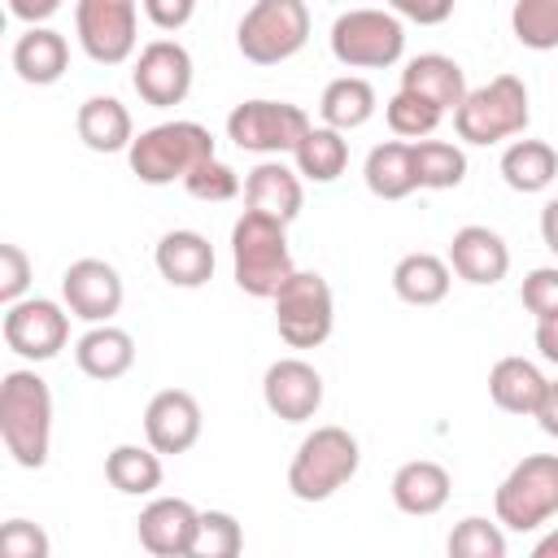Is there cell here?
<instances>
[{
  "instance_id": "4fadbf2b",
  "label": "cell",
  "mask_w": 558,
  "mask_h": 558,
  "mask_svg": "<svg viewBox=\"0 0 558 558\" xmlns=\"http://www.w3.org/2000/svg\"><path fill=\"white\" fill-rule=\"evenodd\" d=\"M192 52L179 39H153L140 48L135 70H131V87L140 92L144 105L153 109H170L183 105L192 92Z\"/></svg>"
},
{
  "instance_id": "7dc6e473",
  "label": "cell",
  "mask_w": 558,
  "mask_h": 558,
  "mask_svg": "<svg viewBox=\"0 0 558 558\" xmlns=\"http://www.w3.org/2000/svg\"><path fill=\"white\" fill-rule=\"evenodd\" d=\"M541 240H545V248L558 257V196L541 209Z\"/></svg>"
},
{
  "instance_id": "603a6c76",
  "label": "cell",
  "mask_w": 558,
  "mask_h": 558,
  "mask_svg": "<svg viewBox=\"0 0 558 558\" xmlns=\"http://www.w3.org/2000/svg\"><path fill=\"white\" fill-rule=\"evenodd\" d=\"M74 362L87 379H100V384L122 379L135 366V340L113 323H92L74 344Z\"/></svg>"
},
{
  "instance_id": "d4e9b609",
  "label": "cell",
  "mask_w": 558,
  "mask_h": 558,
  "mask_svg": "<svg viewBox=\"0 0 558 558\" xmlns=\"http://www.w3.org/2000/svg\"><path fill=\"white\" fill-rule=\"evenodd\" d=\"M545 375L536 362L527 357H497L493 371H488V397L497 410L506 414H519V418H532L541 397H545Z\"/></svg>"
},
{
  "instance_id": "60d3db41",
  "label": "cell",
  "mask_w": 558,
  "mask_h": 558,
  "mask_svg": "<svg viewBox=\"0 0 558 558\" xmlns=\"http://www.w3.org/2000/svg\"><path fill=\"white\" fill-rule=\"evenodd\" d=\"M31 275H35V266H31L26 248L22 244H0V301L4 305H13V301L26 296Z\"/></svg>"
},
{
  "instance_id": "cb8c5ba5",
  "label": "cell",
  "mask_w": 558,
  "mask_h": 558,
  "mask_svg": "<svg viewBox=\"0 0 558 558\" xmlns=\"http://www.w3.org/2000/svg\"><path fill=\"white\" fill-rule=\"evenodd\" d=\"M74 131L92 153H126L135 140L131 109L118 96H87L74 113Z\"/></svg>"
},
{
  "instance_id": "277c9868",
  "label": "cell",
  "mask_w": 558,
  "mask_h": 558,
  "mask_svg": "<svg viewBox=\"0 0 558 558\" xmlns=\"http://www.w3.org/2000/svg\"><path fill=\"white\" fill-rule=\"evenodd\" d=\"M205 157H218L214 153V135L192 122V118H174V122H157L148 131H140L126 148V161H131V174L148 187H166V183H183Z\"/></svg>"
},
{
  "instance_id": "83f0119b",
  "label": "cell",
  "mask_w": 558,
  "mask_h": 558,
  "mask_svg": "<svg viewBox=\"0 0 558 558\" xmlns=\"http://www.w3.org/2000/svg\"><path fill=\"white\" fill-rule=\"evenodd\" d=\"M449 283H453L449 257L436 253H405L392 266V292L405 305H440L449 296Z\"/></svg>"
},
{
  "instance_id": "2e32d148",
  "label": "cell",
  "mask_w": 558,
  "mask_h": 558,
  "mask_svg": "<svg viewBox=\"0 0 558 558\" xmlns=\"http://www.w3.org/2000/svg\"><path fill=\"white\" fill-rule=\"evenodd\" d=\"M196 532H201V510L187 497H153L135 519L140 545L157 558H187L196 549Z\"/></svg>"
},
{
  "instance_id": "8d00e7d4",
  "label": "cell",
  "mask_w": 558,
  "mask_h": 558,
  "mask_svg": "<svg viewBox=\"0 0 558 558\" xmlns=\"http://www.w3.org/2000/svg\"><path fill=\"white\" fill-rule=\"evenodd\" d=\"M244 549V527L227 510H201V532L192 558H235Z\"/></svg>"
},
{
  "instance_id": "6da1fadb",
  "label": "cell",
  "mask_w": 558,
  "mask_h": 558,
  "mask_svg": "<svg viewBox=\"0 0 558 558\" xmlns=\"http://www.w3.org/2000/svg\"><path fill=\"white\" fill-rule=\"evenodd\" d=\"M0 440L9 458L39 471L52 449V388L35 371L17 366L0 379Z\"/></svg>"
},
{
  "instance_id": "8fae6325",
  "label": "cell",
  "mask_w": 558,
  "mask_h": 558,
  "mask_svg": "<svg viewBox=\"0 0 558 558\" xmlns=\"http://www.w3.org/2000/svg\"><path fill=\"white\" fill-rule=\"evenodd\" d=\"M74 35L96 65H122L140 44V0H78Z\"/></svg>"
},
{
  "instance_id": "d590c367",
  "label": "cell",
  "mask_w": 558,
  "mask_h": 558,
  "mask_svg": "<svg viewBox=\"0 0 558 558\" xmlns=\"http://www.w3.org/2000/svg\"><path fill=\"white\" fill-rule=\"evenodd\" d=\"M449 554H453V558H506V532H501L497 519L466 514V519L449 532Z\"/></svg>"
},
{
  "instance_id": "5b68a950",
  "label": "cell",
  "mask_w": 558,
  "mask_h": 558,
  "mask_svg": "<svg viewBox=\"0 0 558 558\" xmlns=\"http://www.w3.org/2000/svg\"><path fill=\"white\" fill-rule=\"evenodd\" d=\"M532 122V105H527V83L519 74H497L480 87L466 92V100L453 109V131L462 144L488 148L501 140L523 135Z\"/></svg>"
},
{
  "instance_id": "4316f807",
  "label": "cell",
  "mask_w": 558,
  "mask_h": 558,
  "mask_svg": "<svg viewBox=\"0 0 558 558\" xmlns=\"http://www.w3.org/2000/svg\"><path fill=\"white\" fill-rule=\"evenodd\" d=\"M362 179L371 187V196L379 201H405L410 192H418V170H414V144L410 140H384L366 153Z\"/></svg>"
},
{
  "instance_id": "f6af8a7d",
  "label": "cell",
  "mask_w": 558,
  "mask_h": 558,
  "mask_svg": "<svg viewBox=\"0 0 558 558\" xmlns=\"http://www.w3.org/2000/svg\"><path fill=\"white\" fill-rule=\"evenodd\" d=\"M536 423H541V432L545 436H554L558 440V379H549L545 384V397H541V405H536V414H532Z\"/></svg>"
},
{
  "instance_id": "d6a6232c",
  "label": "cell",
  "mask_w": 558,
  "mask_h": 558,
  "mask_svg": "<svg viewBox=\"0 0 558 558\" xmlns=\"http://www.w3.org/2000/svg\"><path fill=\"white\" fill-rule=\"evenodd\" d=\"M414 144V170L418 187L427 192H449L466 179V153L449 140H410Z\"/></svg>"
},
{
  "instance_id": "8992f818",
  "label": "cell",
  "mask_w": 558,
  "mask_h": 558,
  "mask_svg": "<svg viewBox=\"0 0 558 558\" xmlns=\"http://www.w3.org/2000/svg\"><path fill=\"white\" fill-rule=\"evenodd\" d=\"M497 523L510 532H536L558 514V453H527L493 493Z\"/></svg>"
},
{
  "instance_id": "f1b7e54d",
  "label": "cell",
  "mask_w": 558,
  "mask_h": 558,
  "mask_svg": "<svg viewBox=\"0 0 558 558\" xmlns=\"http://www.w3.org/2000/svg\"><path fill=\"white\" fill-rule=\"evenodd\" d=\"M375 109H379V96H375V87H371L362 74H340V78H331V83L323 87V96H318V118H323L327 126H336V131H357V126H366V122L375 118Z\"/></svg>"
},
{
  "instance_id": "5bb4252c",
  "label": "cell",
  "mask_w": 558,
  "mask_h": 558,
  "mask_svg": "<svg viewBox=\"0 0 558 558\" xmlns=\"http://www.w3.org/2000/svg\"><path fill=\"white\" fill-rule=\"evenodd\" d=\"M122 296H126L122 275L100 257H78L61 275V301L83 323H109L122 310Z\"/></svg>"
},
{
  "instance_id": "3957f363",
  "label": "cell",
  "mask_w": 558,
  "mask_h": 558,
  "mask_svg": "<svg viewBox=\"0 0 558 558\" xmlns=\"http://www.w3.org/2000/svg\"><path fill=\"white\" fill-rule=\"evenodd\" d=\"M357 466H362L357 436L349 427L323 423V427H314L296 445V453L288 462V493L296 501H310V506L314 501H327V497H336L357 475Z\"/></svg>"
},
{
  "instance_id": "7c38bea8",
  "label": "cell",
  "mask_w": 558,
  "mask_h": 558,
  "mask_svg": "<svg viewBox=\"0 0 558 558\" xmlns=\"http://www.w3.org/2000/svg\"><path fill=\"white\" fill-rule=\"evenodd\" d=\"M70 310H61L57 301L48 296H22L13 305H4V318H0V336L4 344L26 357V362H48L65 349L70 340Z\"/></svg>"
},
{
  "instance_id": "30bf717a",
  "label": "cell",
  "mask_w": 558,
  "mask_h": 558,
  "mask_svg": "<svg viewBox=\"0 0 558 558\" xmlns=\"http://www.w3.org/2000/svg\"><path fill=\"white\" fill-rule=\"evenodd\" d=\"M310 113L292 100H240L227 113V140L244 153H262V157H283L301 144V135L310 131Z\"/></svg>"
},
{
  "instance_id": "7bdbcfd3",
  "label": "cell",
  "mask_w": 558,
  "mask_h": 558,
  "mask_svg": "<svg viewBox=\"0 0 558 558\" xmlns=\"http://www.w3.org/2000/svg\"><path fill=\"white\" fill-rule=\"evenodd\" d=\"M453 4L458 0H388V9L405 22H418V26H440L453 17Z\"/></svg>"
},
{
  "instance_id": "74e56055",
  "label": "cell",
  "mask_w": 558,
  "mask_h": 558,
  "mask_svg": "<svg viewBox=\"0 0 558 558\" xmlns=\"http://www.w3.org/2000/svg\"><path fill=\"white\" fill-rule=\"evenodd\" d=\"M183 192H187V196H196V201L222 205V201H235V196L244 192V183H240V174H235L227 161L205 157V161L183 179Z\"/></svg>"
},
{
  "instance_id": "e575fe53",
  "label": "cell",
  "mask_w": 558,
  "mask_h": 558,
  "mask_svg": "<svg viewBox=\"0 0 558 558\" xmlns=\"http://www.w3.org/2000/svg\"><path fill=\"white\" fill-rule=\"evenodd\" d=\"M510 31L523 48L554 52L558 48V0H514Z\"/></svg>"
},
{
  "instance_id": "52a82bcc",
  "label": "cell",
  "mask_w": 558,
  "mask_h": 558,
  "mask_svg": "<svg viewBox=\"0 0 558 558\" xmlns=\"http://www.w3.org/2000/svg\"><path fill=\"white\" fill-rule=\"evenodd\" d=\"M275 331L288 349H318L336 327V296L318 270H292L270 296Z\"/></svg>"
},
{
  "instance_id": "836d02e7",
  "label": "cell",
  "mask_w": 558,
  "mask_h": 558,
  "mask_svg": "<svg viewBox=\"0 0 558 558\" xmlns=\"http://www.w3.org/2000/svg\"><path fill=\"white\" fill-rule=\"evenodd\" d=\"M384 118H388V131H392L397 140H427V135L440 126L445 109H436V105L423 100L418 92L397 87V92L388 96V105H384Z\"/></svg>"
},
{
  "instance_id": "f35d334b",
  "label": "cell",
  "mask_w": 558,
  "mask_h": 558,
  "mask_svg": "<svg viewBox=\"0 0 558 558\" xmlns=\"http://www.w3.org/2000/svg\"><path fill=\"white\" fill-rule=\"evenodd\" d=\"M519 301H523V310L536 323H554L558 318V266L527 270L523 275V288H519Z\"/></svg>"
},
{
  "instance_id": "e0dca14e",
  "label": "cell",
  "mask_w": 558,
  "mask_h": 558,
  "mask_svg": "<svg viewBox=\"0 0 558 558\" xmlns=\"http://www.w3.org/2000/svg\"><path fill=\"white\" fill-rule=\"evenodd\" d=\"M201 401L187 388H161L144 405V440L157 453H187L201 440Z\"/></svg>"
},
{
  "instance_id": "ba28073f",
  "label": "cell",
  "mask_w": 558,
  "mask_h": 558,
  "mask_svg": "<svg viewBox=\"0 0 558 558\" xmlns=\"http://www.w3.org/2000/svg\"><path fill=\"white\" fill-rule=\"evenodd\" d=\"M310 39L305 0H253L235 26V48L253 65H279L296 57Z\"/></svg>"
},
{
  "instance_id": "484cf974",
  "label": "cell",
  "mask_w": 558,
  "mask_h": 558,
  "mask_svg": "<svg viewBox=\"0 0 558 558\" xmlns=\"http://www.w3.org/2000/svg\"><path fill=\"white\" fill-rule=\"evenodd\" d=\"M70 65V44L61 31L52 26H31L26 35H17L13 44V70L22 83L31 87H52Z\"/></svg>"
},
{
  "instance_id": "b9f144b4",
  "label": "cell",
  "mask_w": 558,
  "mask_h": 558,
  "mask_svg": "<svg viewBox=\"0 0 558 558\" xmlns=\"http://www.w3.org/2000/svg\"><path fill=\"white\" fill-rule=\"evenodd\" d=\"M140 9L157 31H183L196 13V0H140Z\"/></svg>"
},
{
  "instance_id": "d6986e66",
  "label": "cell",
  "mask_w": 558,
  "mask_h": 558,
  "mask_svg": "<svg viewBox=\"0 0 558 558\" xmlns=\"http://www.w3.org/2000/svg\"><path fill=\"white\" fill-rule=\"evenodd\" d=\"M153 262L170 288H205L214 279V244L187 227L166 231L153 248Z\"/></svg>"
},
{
  "instance_id": "ee69618b",
  "label": "cell",
  "mask_w": 558,
  "mask_h": 558,
  "mask_svg": "<svg viewBox=\"0 0 558 558\" xmlns=\"http://www.w3.org/2000/svg\"><path fill=\"white\" fill-rule=\"evenodd\" d=\"M65 0H9V13L17 17V22H31V26H44L57 9H61Z\"/></svg>"
},
{
  "instance_id": "f546056e",
  "label": "cell",
  "mask_w": 558,
  "mask_h": 558,
  "mask_svg": "<svg viewBox=\"0 0 558 558\" xmlns=\"http://www.w3.org/2000/svg\"><path fill=\"white\" fill-rule=\"evenodd\" d=\"M292 161H296V174L310 179V183H336L349 166V140L344 131L336 126H310L301 135V144L292 148Z\"/></svg>"
},
{
  "instance_id": "ac0fdd59",
  "label": "cell",
  "mask_w": 558,
  "mask_h": 558,
  "mask_svg": "<svg viewBox=\"0 0 558 558\" xmlns=\"http://www.w3.org/2000/svg\"><path fill=\"white\" fill-rule=\"evenodd\" d=\"M449 270L471 288H493L510 270V244L480 222H466L449 240Z\"/></svg>"
},
{
  "instance_id": "7402d4cb",
  "label": "cell",
  "mask_w": 558,
  "mask_h": 558,
  "mask_svg": "<svg viewBox=\"0 0 558 558\" xmlns=\"http://www.w3.org/2000/svg\"><path fill=\"white\" fill-rule=\"evenodd\" d=\"M401 87L405 92H418L423 100H432L445 113H453L466 100V92H471L462 65L453 57H445V52H418V57H410L405 70H401Z\"/></svg>"
},
{
  "instance_id": "9a60e30c",
  "label": "cell",
  "mask_w": 558,
  "mask_h": 558,
  "mask_svg": "<svg viewBox=\"0 0 558 558\" xmlns=\"http://www.w3.org/2000/svg\"><path fill=\"white\" fill-rule=\"evenodd\" d=\"M262 401L283 423H310L323 405V375L305 357H279L262 375Z\"/></svg>"
},
{
  "instance_id": "44dd1931",
  "label": "cell",
  "mask_w": 558,
  "mask_h": 558,
  "mask_svg": "<svg viewBox=\"0 0 558 558\" xmlns=\"http://www.w3.org/2000/svg\"><path fill=\"white\" fill-rule=\"evenodd\" d=\"M388 493H392V506H397L401 514L427 519V514L445 510V501H449V493H453V480H449V471H445L440 462L414 458V462H401V466H397Z\"/></svg>"
},
{
  "instance_id": "ffe728a7",
  "label": "cell",
  "mask_w": 558,
  "mask_h": 558,
  "mask_svg": "<svg viewBox=\"0 0 558 558\" xmlns=\"http://www.w3.org/2000/svg\"><path fill=\"white\" fill-rule=\"evenodd\" d=\"M244 205L266 214V218H279V222H292L305 205V187H301V174L292 166H283L279 157L270 161H257L248 174H244Z\"/></svg>"
},
{
  "instance_id": "1f68e13d",
  "label": "cell",
  "mask_w": 558,
  "mask_h": 558,
  "mask_svg": "<svg viewBox=\"0 0 558 558\" xmlns=\"http://www.w3.org/2000/svg\"><path fill=\"white\" fill-rule=\"evenodd\" d=\"M161 453L153 445H113L105 458V480L122 497H148L161 488Z\"/></svg>"
},
{
  "instance_id": "4dcf8cb0",
  "label": "cell",
  "mask_w": 558,
  "mask_h": 558,
  "mask_svg": "<svg viewBox=\"0 0 558 558\" xmlns=\"http://www.w3.org/2000/svg\"><path fill=\"white\" fill-rule=\"evenodd\" d=\"M501 179L510 192H545L554 179H558V153L545 144V140H514L506 153H501Z\"/></svg>"
},
{
  "instance_id": "9c48e42d",
  "label": "cell",
  "mask_w": 558,
  "mask_h": 558,
  "mask_svg": "<svg viewBox=\"0 0 558 558\" xmlns=\"http://www.w3.org/2000/svg\"><path fill=\"white\" fill-rule=\"evenodd\" d=\"M331 57L349 70H388L405 52V26L392 9H349L331 22Z\"/></svg>"
},
{
  "instance_id": "ab89813d",
  "label": "cell",
  "mask_w": 558,
  "mask_h": 558,
  "mask_svg": "<svg viewBox=\"0 0 558 558\" xmlns=\"http://www.w3.org/2000/svg\"><path fill=\"white\" fill-rule=\"evenodd\" d=\"M48 532L31 519H9L0 527V554L4 558H48Z\"/></svg>"
},
{
  "instance_id": "7a4b0ae2",
  "label": "cell",
  "mask_w": 558,
  "mask_h": 558,
  "mask_svg": "<svg viewBox=\"0 0 558 558\" xmlns=\"http://www.w3.org/2000/svg\"><path fill=\"white\" fill-rule=\"evenodd\" d=\"M292 253H288V222L279 218H266L257 209H244L231 227V275H235V288L257 296V301H270L283 279L292 275Z\"/></svg>"
},
{
  "instance_id": "c3c4849f",
  "label": "cell",
  "mask_w": 558,
  "mask_h": 558,
  "mask_svg": "<svg viewBox=\"0 0 558 558\" xmlns=\"http://www.w3.org/2000/svg\"><path fill=\"white\" fill-rule=\"evenodd\" d=\"M532 554H536V558H558V527H554L549 536H541V541L532 545Z\"/></svg>"
},
{
  "instance_id": "bcb514c9",
  "label": "cell",
  "mask_w": 558,
  "mask_h": 558,
  "mask_svg": "<svg viewBox=\"0 0 558 558\" xmlns=\"http://www.w3.org/2000/svg\"><path fill=\"white\" fill-rule=\"evenodd\" d=\"M536 349H541L545 362L558 366V318L554 323H536Z\"/></svg>"
}]
</instances>
